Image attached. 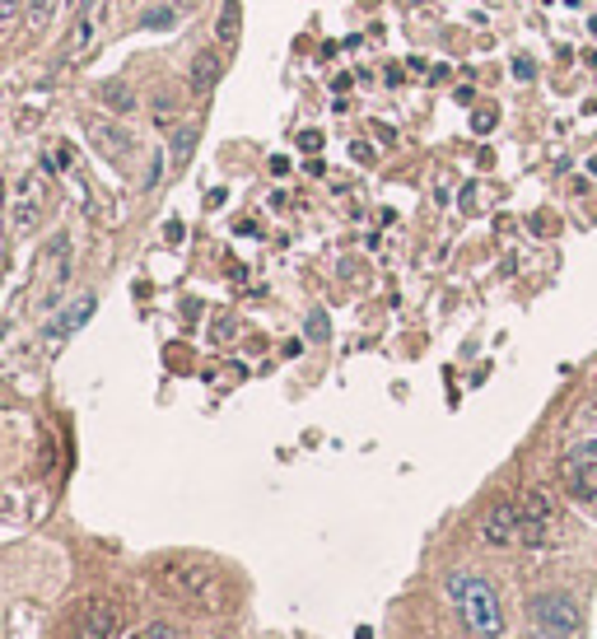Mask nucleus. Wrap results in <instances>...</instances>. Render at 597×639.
Wrapping results in <instances>:
<instances>
[{
  "label": "nucleus",
  "instance_id": "1",
  "mask_svg": "<svg viewBox=\"0 0 597 639\" xmlns=\"http://www.w3.org/2000/svg\"><path fill=\"white\" fill-rule=\"evenodd\" d=\"M448 597L458 603V612H462L471 634L495 639L504 630V607H499V593H495L490 579H481V574H448Z\"/></svg>",
  "mask_w": 597,
  "mask_h": 639
},
{
  "label": "nucleus",
  "instance_id": "2",
  "mask_svg": "<svg viewBox=\"0 0 597 639\" xmlns=\"http://www.w3.org/2000/svg\"><path fill=\"white\" fill-rule=\"evenodd\" d=\"M532 639H574L579 634V603L570 593H541L528 603Z\"/></svg>",
  "mask_w": 597,
  "mask_h": 639
},
{
  "label": "nucleus",
  "instance_id": "3",
  "mask_svg": "<svg viewBox=\"0 0 597 639\" xmlns=\"http://www.w3.org/2000/svg\"><path fill=\"white\" fill-rule=\"evenodd\" d=\"M159 579H164L173 597H187V603H215V588H220V579L196 561H164Z\"/></svg>",
  "mask_w": 597,
  "mask_h": 639
},
{
  "label": "nucleus",
  "instance_id": "4",
  "mask_svg": "<svg viewBox=\"0 0 597 639\" xmlns=\"http://www.w3.org/2000/svg\"><path fill=\"white\" fill-rule=\"evenodd\" d=\"M47 253H52V271L37 275V281H43V285L33 290V304H37V308H52V304L66 294V285H70V238L57 233Z\"/></svg>",
  "mask_w": 597,
  "mask_h": 639
},
{
  "label": "nucleus",
  "instance_id": "5",
  "mask_svg": "<svg viewBox=\"0 0 597 639\" xmlns=\"http://www.w3.org/2000/svg\"><path fill=\"white\" fill-rule=\"evenodd\" d=\"M108 19H112V0H89V10L79 15V24H75V37L66 43V61H70V57H85V52L98 43V37H103Z\"/></svg>",
  "mask_w": 597,
  "mask_h": 639
},
{
  "label": "nucleus",
  "instance_id": "6",
  "mask_svg": "<svg viewBox=\"0 0 597 639\" xmlns=\"http://www.w3.org/2000/svg\"><path fill=\"white\" fill-rule=\"evenodd\" d=\"M94 308H98V299H94V294H79V299H75V304L57 317V323H47L43 345H47V350H61V345H66V336H75V332L94 317Z\"/></svg>",
  "mask_w": 597,
  "mask_h": 639
},
{
  "label": "nucleus",
  "instance_id": "7",
  "mask_svg": "<svg viewBox=\"0 0 597 639\" xmlns=\"http://www.w3.org/2000/svg\"><path fill=\"white\" fill-rule=\"evenodd\" d=\"M117 634V607L108 597H89L79 607V639H112Z\"/></svg>",
  "mask_w": 597,
  "mask_h": 639
},
{
  "label": "nucleus",
  "instance_id": "8",
  "mask_svg": "<svg viewBox=\"0 0 597 639\" xmlns=\"http://www.w3.org/2000/svg\"><path fill=\"white\" fill-rule=\"evenodd\" d=\"M481 537L490 546H509L513 537H519V509H513V504H495L486 513V523H481Z\"/></svg>",
  "mask_w": 597,
  "mask_h": 639
},
{
  "label": "nucleus",
  "instance_id": "9",
  "mask_svg": "<svg viewBox=\"0 0 597 639\" xmlns=\"http://www.w3.org/2000/svg\"><path fill=\"white\" fill-rule=\"evenodd\" d=\"M220 75H224V61H220V52H201V57L191 61L187 85H191V94H196V98H206V94L220 85Z\"/></svg>",
  "mask_w": 597,
  "mask_h": 639
},
{
  "label": "nucleus",
  "instance_id": "10",
  "mask_svg": "<svg viewBox=\"0 0 597 639\" xmlns=\"http://www.w3.org/2000/svg\"><path fill=\"white\" fill-rule=\"evenodd\" d=\"M89 136H94V145H98L108 159H127V154H131V131L112 127V122H89Z\"/></svg>",
  "mask_w": 597,
  "mask_h": 639
},
{
  "label": "nucleus",
  "instance_id": "11",
  "mask_svg": "<svg viewBox=\"0 0 597 639\" xmlns=\"http://www.w3.org/2000/svg\"><path fill=\"white\" fill-rule=\"evenodd\" d=\"M238 24H243V5H238V0H224V10H220V19H215V33L224 37V43H233V37H238Z\"/></svg>",
  "mask_w": 597,
  "mask_h": 639
},
{
  "label": "nucleus",
  "instance_id": "12",
  "mask_svg": "<svg viewBox=\"0 0 597 639\" xmlns=\"http://www.w3.org/2000/svg\"><path fill=\"white\" fill-rule=\"evenodd\" d=\"M98 98H103L112 112H131V108H136V94H131L127 85H103V89H98Z\"/></svg>",
  "mask_w": 597,
  "mask_h": 639
},
{
  "label": "nucleus",
  "instance_id": "13",
  "mask_svg": "<svg viewBox=\"0 0 597 639\" xmlns=\"http://www.w3.org/2000/svg\"><path fill=\"white\" fill-rule=\"evenodd\" d=\"M52 10H57V0H28V19H33V28H47V24H52Z\"/></svg>",
  "mask_w": 597,
  "mask_h": 639
},
{
  "label": "nucleus",
  "instance_id": "14",
  "mask_svg": "<svg viewBox=\"0 0 597 639\" xmlns=\"http://www.w3.org/2000/svg\"><path fill=\"white\" fill-rule=\"evenodd\" d=\"M191 145H196V131L191 127L173 131V159H178V164H187V159H191Z\"/></svg>",
  "mask_w": 597,
  "mask_h": 639
},
{
  "label": "nucleus",
  "instance_id": "15",
  "mask_svg": "<svg viewBox=\"0 0 597 639\" xmlns=\"http://www.w3.org/2000/svg\"><path fill=\"white\" fill-rule=\"evenodd\" d=\"M173 19H178V10L159 5V10H145V15H140V28H169Z\"/></svg>",
  "mask_w": 597,
  "mask_h": 639
},
{
  "label": "nucleus",
  "instance_id": "16",
  "mask_svg": "<svg viewBox=\"0 0 597 639\" xmlns=\"http://www.w3.org/2000/svg\"><path fill=\"white\" fill-rule=\"evenodd\" d=\"M495 122H499V112H495V108H476V117H471V127L481 131V136L495 131Z\"/></svg>",
  "mask_w": 597,
  "mask_h": 639
},
{
  "label": "nucleus",
  "instance_id": "17",
  "mask_svg": "<svg viewBox=\"0 0 597 639\" xmlns=\"http://www.w3.org/2000/svg\"><path fill=\"white\" fill-rule=\"evenodd\" d=\"M308 336L313 341H327V313H313L308 317Z\"/></svg>",
  "mask_w": 597,
  "mask_h": 639
},
{
  "label": "nucleus",
  "instance_id": "18",
  "mask_svg": "<svg viewBox=\"0 0 597 639\" xmlns=\"http://www.w3.org/2000/svg\"><path fill=\"white\" fill-rule=\"evenodd\" d=\"M532 75H537L532 57H513V79H532Z\"/></svg>",
  "mask_w": 597,
  "mask_h": 639
},
{
  "label": "nucleus",
  "instance_id": "19",
  "mask_svg": "<svg viewBox=\"0 0 597 639\" xmlns=\"http://www.w3.org/2000/svg\"><path fill=\"white\" fill-rule=\"evenodd\" d=\"M19 19V0H0V24H15Z\"/></svg>",
  "mask_w": 597,
  "mask_h": 639
},
{
  "label": "nucleus",
  "instance_id": "20",
  "mask_svg": "<svg viewBox=\"0 0 597 639\" xmlns=\"http://www.w3.org/2000/svg\"><path fill=\"white\" fill-rule=\"evenodd\" d=\"M299 145H304L308 154H317V149H323V131H304V136H299Z\"/></svg>",
  "mask_w": 597,
  "mask_h": 639
},
{
  "label": "nucleus",
  "instance_id": "21",
  "mask_svg": "<svg viewBox=\"0 0 597 639\" xmlns=\"http://www.w3.org/2000/svg\"><path fill=\"white\" fill-rule=\"evenodd\" d=\"M145 639H182V634H178L173 625H149V630H145Z\"/></svg>",
  "mask_w": 597,
  "mask_h": 639
}]
</instances>
